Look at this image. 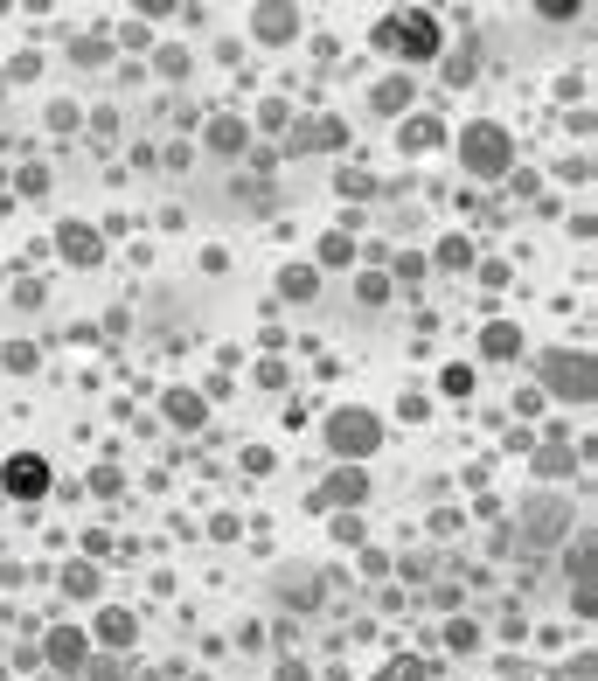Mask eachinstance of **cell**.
I'll return each mask as SVG.
<instances>
[{
  "label": "cell",
  "mask_w": 598,
  "mask_h": 681,
  "mask_svg": "<svg viewBox=\"0 0 598 681\" xmlns=\"http://www.w3.org/2000/svg\"><path fill=\"white\" fill-rule=\"evenodd\" d=\"M536 466H543L550 480H557V473H571V445H543V452H536Z\"/></svg>",
  "instance_id": "ac0fdd59"
},
{
  "label": "cell",
  "mask_w": 598,
  "mask_h": 681,
  "mask_svg": "<svg viewBox=\"0 0 598 681\" xmlns=\"http://www.w3.org/2000/svg\"><path fill=\"white\" fill-rule=\"evenodd\" d=\"M299 146H341V119H306Z\"/></svg>",
  "instance_id": "2e32d148"
},
{
  "label": "cell",
  "mask_w": 598,
  "mask_h": 681,
  "mask_svg": "<svg viewBox=\"0 0 598 681\" xmlns=\"http://www.w3.org/2000/svg\"><path fill=\"white\" fill-rule=\"evenodd\" d=\"M49 661H56V668H77V661H84V633H70V626L49 633Z\"/></svg>",
  "instance_id": "8fae6325"
},
{
  "label": "cell",
  "mask_w": 598,
  "mask_h": 681,
  "mask_svg": "<svg viewBox=\"0 0 598 681\" xmlns=\"http://www.w3.org/2000/svg\"><path fill=\"white\" fill-rule=\"evenodd\" d=\"M251 28H258V42H293L299 14H293V7H258V14H251Z\"/></svg>",
  "instance_id": "52a82bcc"
},
{
  "label": "cell",
  "mask_w": 598,
  "mask_h": 681,
  "mask_svg": "<svg viewBox=\"0 0 598 681\" xmlns=\"http://www.w3.org/2000/svg\"><path fill=\"white\" fill-rule=\"evenodd\" d=\"M63 591H70V598H91V591H98V570H91V563H70V570H63Z\"/></svg>",
  "instance_id": "e0dca14e"
},
{
  "label": "cell",
  "mask_w": 598,
  "mask_h": 681,
  "mask_svg": "<svg viewBox=\"0 0 598 681\" xmlns=\"http://www.w3.org/2000/svg\"><path fill=\"white\" fill-rule=\"evenodd\" d=\"M459 160H466V174H508V160H515V139L501 133V126H487V119H473L466 133H459Z\"/></svg>",
  "instance_id": "7a4b0ae2"
},
{
  "label": "cell",
  "mask_w": 598,
  "mask_h": 681,
  "mask_svg": "<svg viewBox=\"0 0 598 681\" xmlns=\"http://www.w3.org/2000/svg\"><path fill=\"white\" fill-rule=\"evenodd\" d=\"M98 640H105V647H133V612H119V605L98 612Z\"/></svg>",
  "instance_id": "30bf717a"
},
{
  "label": "cell",
  "mask_w": 598,
  "mask_h": 681,
  "mask_svg": "<svg viewBox=\"0 0 598 681\" xmlns=\"http://www.w3.org/2000/svg\"><path fill=\"white\" fill-rule=\"evenodd\" d=\"M279 292H286V299H313V292H320V272H313V265H293V272L279 278Z\"/></svg>",
  "instance_id": "7c38bea8"
},
{
  "label": "cell",
  "mask_w": 598,
  "mask_h": 681,
  "mask_svg": "<svg viewBox=\"0 0 598 681\" xmlns=\"http://www.w3.org/2000/svg\"><path fill=\"white\" fill-rule=\"evenodd\" d=\"M543 383H550L557 397H571V404H585V397L598 390L592 362H585V355H571V348H557V355H543Z\"/></svg>",
  "instance_id": "5b68a950"
},
{
  "label": "cell",
  "mask_w": 598,
  "mask_h": 681,
  "mask_svg": "<svg viewBox=\"0 0 598 681\" xmlns=\"http://www.w3.org/2000/svg\"><path fill=\"white\" fill-rule=\"evenodd\" d=\"M362 487H369V473H355V466H348V473H334V480H327L320 494H327V501H355Z\"/></svg>",
  "instance_id": "5bb4252c"
},
{
  "label": "cell",
  "mask_w": 598,
  "mask_h": 681,
  "mask_svg": "<svg viewBox=\"0 0 598 681\" xmlns=\"http://www.w3.org/2000/svg\"><path fill=\"white\" fill-rule=\"evenodd\" d=\"M446 133V126H439V119H411V133H404V146H432V139Z\"/></svg>",
  "instance_id": "d6986e66"
},
{
  "label": "cell",
  "mask_w": 598,
  "mask_h": 681,
  "mask_svg": "<svg viewBox=\"0 0 598 681\" xmlns=\"http://www.w3.org/2000/svg\"><path fill=\"white\" fill-rule=\"evenodd\" d=\"M376 42H383L390 56H411V63H425V56H439V21H432V14H418V7H404V14L376 21Z\"/></svg>",
  "instance_id": "6da1fadb"
},
{
  "label": "cell",
  "mask_w": 598,
  "mask_h": 681,
  "mask_svg": "<svg viewBox=\"0 0 598 681\" xmlns=\"http://www.w3.org/2000/svg\"><path fill=\"white\" fill-rule=\"evenodd\" d=\"M320 258L327 265H348V237H320Z\"/></svg>",
  "instance_id": "44dd1931"
},
{
  "label": "cell",
  "mask_w": 598,
  "mask_h": 681,
  "mask_svg": "<svg viewBox=\"0 0 598 681\" xmlns=\"http://www.w3.org/2000/svg\"><path fill=\"white\" fill-rule=\"evenodd\" d=\"M404 98H411V84H383L376 91V112H404Z\"/></svg>",
  "instance_id": "ffe728a7"
},
{
  "label": "cell",
  "mask_w": 598,
  "mask_h": 681,
  "mask_svg": "<svg viewBox=\"0 0 598 681\" xmlns=\"http://www.w3.org/2000/svg\"><path fill=\"white\" fill-rule=\"evenodd\" d=\"M327 445H334L341 459H369V452L383 445L376 410H334V417H327Z\"/></svg>",
  "instance_id": "277c9868"
},
{
  "label": "cell",
  "mask_w": 598,
  "mask_h": 681,
  "mask_svg": "<svg viewBox=\"0 0 598 681\" xmlns=\"http://www.w3.org/2000/svg\"><path fill=\"white\" fill-rule=\"evenodd\" d=\"M56 237H63V258H70V265H98V237H91V223H63Z\"/></svg>",
  "instance_id": "ba28073f"
},
{
  "label": "cell",
  "mask_w": 598,
  "mask_h": 681,
  "mask_svg": "<svg viewBox=\"0 0 598 681\" xmlns=\"http://www.w3.org/2000/svg\"><path fill=\"white\" fill-rule=\"evenodd\" d=\"M480 348H487L494 362H508V355L522 348V334H515V327H487V334H480Z\"/></svg>",
  "instance_id": "4fadbf2b"
},
{
  "label": "cell",
  "mask_w": 598,
  "mask_h": 681,
  "mask_svg": "<svg viewBox=\"0 0 598 681\" xmlns=\"http://www.w3.org/2000/svg\"><path fill=\"white\" fill-rule=\"evenodd\" d=\"M0 487H7L14 501H42V494H49V466H42V452H14V459L0 466Z\"/></svg>",
  "instance_id": "8992f818"
},
{
  "label": "cell",
  "mask_w": 598,
  "mask_h": 681,
  "mask_svg": "<svg viewBox=\"0 0 598 681\" xmlns=\"http://www.w3.org/2000/svg\"><path fill=\"white\" fill-rule=\"evenodd\" d=\"M167 424L195 431V424H202V397H195V390H167Z\"/></svg>",
  "instance_id": "9c48e42d"
},
{
  "label": "cell",
  "mask_w": 598,
  "mask_h": 681,
  "mask_svg": "<svg viewBox=\"0 0 598 681\" xmlns=\"http://www.w3.org/2000/svg\"><path fill=\"white\" fill-rule=\"evenodd\" d=\"M209 146H216V153H237V146H244V126H237V119H209Z\"/></svg>",
  "instance_id": "9a60e30c"
},
{
  "label": "cell",
  "mask_w": 598,
  "mask_h": 681,
  "mask_svg": "<svg viewBox=\"0 0 598 681\" xmlns=\"http://www.w3.org/2000/svg\"><path fill=\"white\" fill-rule=\"evenodd\" d=\"M564 529H571V501H564V494H529V501H522V543L529 549L564 543Z\"/></svg>",
  "instance_id": "3957f363"
}]
</instances>
